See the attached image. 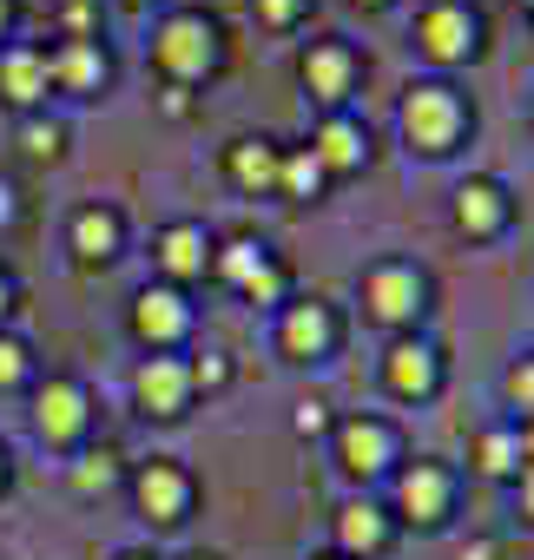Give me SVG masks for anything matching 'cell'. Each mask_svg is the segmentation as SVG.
<instances>
[{
  "instance_id": "1",
  "label": "cell",
  "mask_w": 534,
  "mask_h": 560,
  "mask_svg": "<svg viewBox=\"0 0 534 560\" xmlns=\"http://www.w3.org/2000/svg\"><path fill=\"white\" fill-rule=\"evenodd\" d=\"M152 60L172 86H191L218 67V27L205 14H165L159 34H152Z\"/></svg>"
},
{
  "instance_id": "2",
  "label": "cell",
  "mask_w": 534,
  "mask_h": 560,
  "mask_svg": "<svg viewBox=\"0 0 534 560\" xmlns=\"http://www.w3.org/2000/svg\"><path fill=\"white\" fill-rule=\"evenodd\" d=\"M363 311L390 330H409L429 311V277L416 264H370L363 270Z\"/></svg>"
},
{
  "instance_id": "3",
  "label": "cell",
  "mask_w": 534,
  "mask_h": 560,
  "mask_svg": "<svg viewBox=\"0 0 534 560\" xmlns=\"http://www.w3.org/2000/svg\"><path fill=\"white\" fill-rule=\"evenodd\" d=\"M403 132L416 152H449L462 139V100L442 86V80H422L403 93Z\"/></svg>"
},
{
  "instance_id": "4",
  "label": "cell",
  "mask_w": 534,
  "mask_h": 560,
  "mask_svg": "<svg viewBox=\"0 0 534 560\" xmlns=\"http://www.w3.org/2000/svg\"><path fill=\"white\" fill-rule=\"evenodd\" d=\"M416 47H422L436 67L475 60V47H481V21H475V8H462V0H436V8H422V21H416Z\"/></svg>"
},
{
  "instance_id": "5",
  "label": "cell",
  "mask_w": 534,
  "mask_h": 560,
  "mask_svg": "<svg viewBox=\"0 0 534 560\" xmlns=\"http://www.w3.org/2000/svg\"><path fill=\"white\" fill-rule=\"evenodd\" d=\"M132 396H139V409L159 416V422L185 416V402H191V363L172 357V350H152V357L139 363V376H132Z\"/></svg>"
},
{
  "instance_id": "6",
  "label": "cell",
  "mask_w": 534,
  "mask_h": 560,
  "mask_svg": "<svg viewBox=\"0 0 534 560\" xmlns=\"http://www.w3.org/2000/svg\"><path fill=\"white\" fill-rule=\"evenodd\" d=\"M132 494H139V514H146L152 527H178V521L191 514V475H185L178 462H165V455L132 475Z\"/></svg>"
},
{
  "instance_id": "7",
  "label": "cell",
  "mask_w": 534,
  "mask_h": 560,
  "mask_svg": "<svg viewBox=\"0 0 534 560\" xmlns=\"http://www.w3.org/2000/svg\"><path fill=\"white\" fill-rule=\"evenodd\" d=\"M86 422H93V396H86V383L54 376V383L40 389V402H34V429H40L54 448H67V442L86 435Z\"/></svg>"
},
{
  "instance_id": "8",
  "label": "cell",
  "mask_w": 534,
  "mask_h": 560,
  "mask_svg": "<svg viewBox=\"0 0 534 560\" xmlns=\"http://www.w3.org/2000/svg\"><path fill=\"white\" fill-rule=\"evenodd\" d=\"M390 462H396V435H390V422H376V416H350V422L337 429V468H344V475L370 481V475H383Z\"/></svg>"
},
{
  "instance_id": "9",
  "label": "cell",
  "mask_w": 534,
  "mask_h": 560,
  "mask_svg": "<svg viewBox=\"0 0 534 560\" xmlns=\"http://www.w3.org/2000/svg\"><path fill=\"white\" fill-rule=\"evenodd\" d=\"M449 501H455V481H449L442 462H409V468L396 475V508H403V521L436 527V521L449 514Z\"/></svg>"
},
{
  "instance_id": "10",
  "label": "cell",
  "mask_w": 534,
  "mask_h": 560,
  "mask_svg": "<svg viewBox=\"0 0 534 560\" xmlns=\"http://www.w3.org/2000/svg\"><path fill=\"white\" fill-rule=\"evenodd\" d=\"M132 330H139L146 350H172V343L191 330V304H185L172 284H159V291L146 284V291L132 298Z\"/></svg>"
},
{
  "instance_id": "11",
  "label": "cell",
  "mask_w": 534,
  "mask_h": 560,
  "mask_svg": "<svg viewBox=\"0 0 534 560\" xmlns=\"http://www.w3.org/2000/svg\"><path fill=\"white\" fill-rule=\"evenodd\" d=\"M330 343H337V317H330V304H317V298L285 304V317H278V350H285V357L317 363Z\"/></svg>"
},
{
  "instance_id": "12",
  "label": "cell",
  "mask_w": 534,
  "mask_h": 560,
  "mask_svg": "<svg viewBox=\"0 0 534 560\" xmlns=\"http://www.w3.org/2000/svg\"><path fill=\"white\" fill-rule=\"evenodd\" d=\"M383 383L396 389V396H436V383H442V357H436V343H422V337H396L390 343V357H383Z\"/></svg>"
},
{
  "instance_id": "13",
  "label": "cell",
  "mask_w": 534,
  "mask_h": 560,
  "mask_svg": "<svg viewBox=\"0 0 534 560\" xmlns=\"http://www.w3.org/2000/svg\"><path fill=\"white\" fill-rule=\"evenodd\" d=\"M304 86H311V100H324V106H344L350 100V86H357V54L344 47V40H317L311 54H304Z\"/></svg>"
},
{
  "instance_id": "14",
  "label": "cell",
  "mask_w": 534,
  "mask_h": 560,
  "mask_svg": "<svg viewBox=\"0 0 534 560\" xmlns=\"http://www.w3.org/2000/svg\"><path fill=\"white\" fill-rule=\"evenodd\" d=\"M47 73H54L60 93H100L106 86V54H100V40H60L47 54Z\"/></svg>"
},
{
  "instance_id": "15",
  "label": "cell",
  "mask_w": 534,
  "mask_h": 560,
  "mask_svg": "<svg viewBox=\"0 0 534 560\" xmlns=\"http://www.w3.org/2000/svg\"><path fill=\"white\" fill-rule=\"evenodd\" d=\"M455 224H462L468 237H495V231L508 224V191H501L495 178H468V185H455Z\"/></svg>"
},
{
  "instance_id": "16",
  "label": "cell",
  "mask_w": 534,
  "mask_h": 560,
  "mask_svg": "<svg viewBox=\"0 0 534 560\" xmlns=\"http://www.w3.org/2000/svg\"><path fill=\"white\" fill-rule=\"evenodd\" d=\"M47 86H54V73H47L40 47H8V54H0V93H8L14 106H40Z\"/></svg>"
},
{
  "instance_id": "17",
  "label": "cell",
  "mask_w": 534,
  "mask_h": 560,
  "mask_svg": "<svg viewBox=\"0 0 534 560\" xmlns=\"http://www.w3.org/2000/svg\"><path fill=\"white\" fill-rule=\"evenodd\" d=\"M311 152H317V165H324V172H357V165H363V152H370V132H363L350 113H330V119L317 126Z\"/></svg>"
},
{
  "instance_id": "18",
  "label": "cell",
  "mask_w": 534,
  "mask_h": 560,
  "mask_svg": "<svg viewBox=\"0 0 534 560\" xmlns=\"http://www.w3.org/2000/svg\"><path fill=\"white\" fill-rule=\"evenodd\" d=\"M159 264H165V277H205V270H211V237H205V224H165V231H159Z\"/></svg>"
},
{
  "instance_id": "19",
  "label": "cell",
  "mask_w": 534,
  "mask_h": 560,
  "mask_svg": "<svg viewBox=\"0 0 534 560\" xmlns=\"http://www.w3.org/2000/svg\"><path fill=\"white\" fill-rule=\"evenodd\" d=\"M337 547L344 553H383L390 547V514L376 501H344L337 508Z\"/></svg>"
},
{
  "instance_id": "20",
  "label": "cell",
  "mask_w": 534,
  "mask_h": 560,
  "mask_svg": "<svg viewBox=\"0 0 534 560\" xmlns=\"http://www.w3.org/2000/svg\"><path fill=\"white\" fill-rule=\"evenodd\" d=\"M73 250H80V264H106V257H119V211H106V205L73 211Z\"/></svg>"
},
{
  "instance_id": "21",
  "label": "cell",
  "mask_w": 534,
  "mask_h": 560,
  "mask_svg": "<svg viewBox=\"0 0 534 560\" xmlns=\"http://www.w3.org/2000/svg\"><path fill=\"white\" fill-rule=\"evenodd\" d=\"M211 270L244 291L257 270H271V250H264V237H231V244H211Z\"/></svg>"
},
{
  "instance_id": "22",
  "label": "cell",
  "mask_w": 534,
  "mask_h": 560,
  "mask_svg": "<svg viewBox=\"0 0 534 560\" xmlns=\"http://www.w3.org/2000/svg\"><path fill=\"white\" fill-rule=\"evenodd\" d=\"M231 178H237L244 191H271V185H278V152L264 145V139H237V145H231Z\"/></svg>"
},
{
  "instance_id": "23",
  "label": "cell",
  "mask_w": 534,
  "mask_h": 560,
  "mask_svg": "<svg viewBox=\"0 0 534 560\" xmlns=\"http://www.w3.org/2000/svg\"><path fill=\"white\" fill-rule=\"evenodd\" d=\"M475 468L481 475H521L527 462H521V429H488L481 442H475Z\"/></svg>"
},
{
  "instance_id": "24",
  "label": "cell",
  "mask_w": 534,
  "mask_h": 560,
  "mask_svg": "<svg viewBox=\"0 0 534 560\" xmlns=\"http://www.w3.org/2000/svg\"><path fill=\"white\" fill-rule=\"evenodd\" d=\"M324 165H317V152L304 145V152H291V159H278V191H291V198H317L324 191Z\"/></svg>"
},
{
  "instance_id": "25",
  "label": "cell",
  "mask_w": 534,
  "mask_h": 560,
  "mask_svg": "<svg viewBox=\"0 0 534 560\" xmlns=\"http://www.w3.org/2000/svg\"><path fill=\"white\" fill-rule=\"evenodd\" d=\"M113 481H119V455H113V448L80 455V468H73V488H80V494H106Z\"/></svg>"
},
{
  "instance_id": "26",
  "label": "cell",
  "mask_w": 534,
  "mask_h": 560,
  "mask_svg": "<svg viewBox=\"0 0 534 560\" xmlns=\"http://www.w3.org/2000/svg\"><path fill=\"white\" fill-rule=\"evenodd\" d=\"M60 145H67V132H60L54 119H27V126H21V152H27V159H60Z\"/></svg>"
},
{
  "instance_id": "27",
  "label": "cell",
  "mask_w": 534,
  "mask_h": 560,
  "mask_svg": "<svg viewBox=\"0 0 534 560\" xmlns=\"http://www.w3.org/2000/svg\"><path fill=\"white\" fill-rule=\"evenodd\" d=\"M34 376V350L21 343V337H0V389H14V383H27Z\"/></svg>"
},
{
  "instance_id": "28",
  "label": "cell",
  "mask_w": 534,
  "mask_h": 560,
  "mask_svg": "<svg viewBox=\"0 0 534 560\" xmlns=\"http://www.w3.org/2000/svg\"><path fill=\"white\" fill-rule=\"evenodd\" d=\"M508 402H514V409L534 422V357H521V363L508 370Z\"/></svg>"
},
{
  "instance_id": "29",
  "label": "cell",
  "mask_w": 534,
  "mask_h": 560,
  "mask_svg": "<svg viewBox=\"0 0 534 560\" xmlns=\"http://www.w3.org/2000/svg\"><path fill=\"white\" fill-rule=\"evenodd\" d=\"M231 383V363H224V350H205L198 363H191V389H224Z\"/></svg>"
},
{
  "instance_id": "30",
  "label": "cell",
  "mask_w": 534,
  "mask_h": 560,
  "mask_svg": "<svg viewBox=\"0 0 534 560\" xmlns=\"http://www.w3.org/2000/svg\"><path fill=\"white\" fill-rule=\"evenodd\" d=\"M244 298H251V304H285V270H278V264L257 270L251 284H244Z\"/></svg>"
},
{
  "instance_id": "31",
  "label": "cell",
  "mask_w": 534,
  "mask_h": 560,
  "mask_svg": "<svg viewBox=\"0 0 534 560\" xmlns=\"http://www.w3.org/2000/svg\"><path fill=\"white\" fill-rule=\"evenodd\" d=\"M251 8H257L264 27H291V21L304 14V0H251Z\"/></svg>"
},
{
  "instance_id": "32",
  "label": "cell",
  "mask_w": 534,
  "mask_h": 560,
  "mask_svg": "<svg viewBox=\"0 0 534 560\" xmlns=\"http://www.w3.org/2000/svg\"><path fill=\"white\" fill-rule=\"evenodd\" d=\"M291 422H298V435H324V429H330V416H324V402H317V396H311V402H298V416H291Z\"/></svg>"
},
{
  "instance_id": "33",
  "label": "cell",
  "mask_w": 534,
  "mask_h": 560,
  "mask_svg": "<svg viewBox=\"0 0 534 560\" xmlns=\"http://www.w3.org/2000/svg\"><path fill=\"white\" fill-rule=\"evenodd\" d=\"M495 553H501V547H495V540H468V547H462V553H455V560H495Z\"/></svg>"
},
{
  "instance_id": "34",
  "label": "cell",
  "mask_w": 534,
  "mask_h": 560,
  "mask_svg": "<svg viewBox=\"0 0 534 560\" xmlns=\"http://www.w3.org/2000/svg\"><path fill=\"white\" fill-rule=\"evenodd\" d=\"M521 514L534 521V468H521Z\"/></svg>"
},
{
  "instance_id": "35",
  "label": "cell",
  "mask_w": 534,
  "mask_h": 560,
  "mask_svg": "<svg viewBox=\"0 0 534 560\" xmlns=\"http://www.w3.org/2000/svg\"><path fill=\"white\" fill-rule=\"evenodd\" d=\"M0 224H14V185L0 178Z\"/></svg>"
},
{
  "instance_id": "36",
  "label": "cell",
  "mask_w": 534,
  "mask_h": 560,
  "mask_svg": "<svg viewBox=\"0 0 534 560\" xmlns=\"http://www.w3.org/2000/svg\"><path fill=\"white\" fill-rule=\"evenodd\" d=\"M14 311V284H8V277H0V317H8Z\"/></svg>"
},
{
  "instance_id": "37",
  "label": "cell",
  "mask_w": 534,
  "mask_h": 560,
  "mask_svg": "<svg viewBox=\"0 0 534 560\" xmlns=\"http://www.w3.org/2000/svg\"><path fill=\"white\" fill-rule=\"evenodd\" d=\"M8 21H14V0H0V34H8Z\"/></svg>"
},
{
  "instance_id": "38",
  "label": "cell",
  "mask_w": 534,
  "mask_h": 560,
  "mask_svg": "<svg viewBox=\"0 0 534 560\" xmlns=\"http://www.w3.org/2000/svg\"><path fill=\"white\" fill-rule=\"evenodd\" d=\"M357 8H383V0H357Z\"/></svg>"
},
{
  "instance_id": "39",
  "label": "cell",
  "mask_w": 534,
  "mask_h": 560,
  "mask_svg": "<svg viewBox=\"0 0 534 560\" xmlns=\"http://www.w3.org/2000/svg\"><path fill=\"white\" fill-rule=\"evenodd\" d=\"M0 481H8V455H0Z\"/></svg>"
},
{
  "instance_id": "40",
  "label": "cell",
  "mask_w": 534,
  "mask_h": 560,
  "mask_svg": "<svg viewBox=\"0 0 534 560\" xmlns=\"http://www.w3.org/2000/svg\"><path fill=\"white\" fill-rule=\"evenodd\" d=\"M191 560H218V553H191Z\"/></svg>"
},
{
  "instance_id": "41",
  "label": "cell",
  "mask_w": 534,
  "mask_h": 560,
  "mask_svg": "<svg viewBox=\"0 0 534 560\" xmlns=\"http://www.w3.org/2000/svg\"><path fill=\"white\" fill-rule=\"evenodd\" d=\"M119 560H146V553H119Z\"/></svg>"
},
{
  "instance_id": "42",
  "label": "cell",
  "mask_w": 534,
  "mask_h": 560,
  "mask_svg": "<svg viewBox=\"0 0 534 560\" xmlns=\"http://www.w3.org/2000/svg\"><path fill=\"white\" fill-rule=\"evenodd\" d=\"M317 560H344V553H317Z\"/></svg>"
},
{
  "instance_id": "43",
  "label": "cell",
  "mask_w": 534,
  "mask_h": 560,
  "mask_svg": "<svg viewBox=\"0 0 534 560\" xmlns=\"http://www.w3.org/2000/svg\"><path fill=\"white\" fill-rule=\"evenodd\" d=\"M527 8H534V0H527Z\"/></svg>"
}]
</instances>
